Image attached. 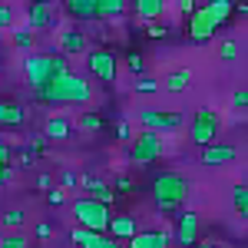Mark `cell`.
Segmentation results:
<instances>
[{
	"instance_id": "74e56055",
	"label": "cell",
	"mask_w": 248,
	"mask_h": 248,
	"mask_svg": "<svg viewBox=\"0 0 248 248\" xmlns=\"http://www.w3.org/2000/svg\"><path fill=\"white\" fill-rule=\"evenodd\" d=\"M232 103L235 106H248V90H238V93L232 96Z\"/></svg>"
},
{
	"instance_id": "d4e9b609",
	"label": "cell",
	"mask_w": 248,
	"mask_h": 248,
	"mask_svg": "<svg viewBox=\"0 0 248 248\" xmlns=\"http://www.w3.org/2000/svg\"><path fill=\"white\" fill-rule=\"evenodd\" d=\"M79 126H83L86 133H99V129H103V116H96V113H83V116H79Z\"/></svg>"
},
{
	"instance_id": "484cf974",
	"label": "cell",
	"mask_w": 248,
	"mask_h": 248,
	"mask_svg": "<svg viewBox=\"0 0 248 248\" xmlns=\"http://www.w3.org/2000/svg\"><path fill=\"white\" fill-rule=\"evenodd\" d=\"M0 248H30V242H27V235H3L0 238Z\"/></svg>"
},
{
	"instance_id": "bcb514c9",
	"label": "cell",
	"mask_w": 248,
	"mask_h": 248,
	"mask_svg": "<svg viewBox=\"0 0 248 248\" xmlns=\"http://www.w3.org/2000/svg\"><path fill=\"white\" fill-rule=\"evenodd\" d=\"M73 248H77V245H73Z\"/></svg>"
},
{
	"instance_id": "30bf717a",
	"label": "cell",
	"mask_w": 248,
	"mask_h": 248,
	"mask_svg": "<svg viewBox=\"0 0 248 248\" xmlns=\"http://www.w3.org/2000/svg\"><path fill=\"white\" fill-rule=\"evenodd\" d=\"M199 212H182L175 222V245L182 248H195L199 245Z\"/></svg>"
},
{
	"instance_id": "f35d334b",
	"label": "cell",
	"mask_w": 248,
	"mask_h": 248,
	"mask_svg": "<svg viewBox=\"0 0 248 248\" xmlns=\"http://www.w3.org/2000/svg\"><path fill=\"white\" fill-rule=\"evenodd\" d=\"M10 175H14V166H7V162H0V186H3V182H7Z\"/></svg>"
},
{
	"instance_id": "f546056e",
	"label": "cell",
	"mask_w": 248,
	"mask_h": 248,
	"mask_svg": "<svg viewBox=\"0 0 248 248\" xmlns=\"http://www.w3.org/2000/svg\"><path fill=\"white\" fill-rule=\"evenodd\" d=\"M10 37H14L17 46H30V43H33V30H30V27H23V30H14Z\"/></svg>"
},
{
	"instance_id": "8d00e7d4",
	"label": "cell",
	"mask_w": 248,
	"mask_h": 248,
	"mask_svg": "<svg viewBox=\"0 0 248 248\" xmlns=\"http://www.w3.org/2000/svg\"><path fill=\"white\" fill-rule=\"evenodd\" d=\"M46 202H50V205H63V202H66V192L63 189H50L46 192Z\"/></svg>"
},
{
	"instance_id": "277c9868",
	"label": "cell",
	"mask_w": 248,
	"mask_h": 248,
	"mask_svg": "<svg viewBox=\"0 0 248 248\" xmlns=\"http://www.w3.org/2000/svg\"><path fill=\"white\" fill-rule=\"evenodd\" d=\"M189 195V179L175 169H166L153 179V202L159 212H179Z\"/></svg>"
},
{
	"instance_id": "2e32d148",
	"label": "cell",
	"mask_w": 248,
	"mask_h": 248,
	"mask_svg": "<svg viewBox=\"0 0 248 248\" xmlns=\"http://www.w3.org/2000/svg\"><path fill=\"white\" fill-rule=\"evenodd\" d=\"M136 14H139V20H146V23H155V20H162V14H166V0H136Z\"/></svg>"
},
{
	"instance_id": "5b68a950",
	"label": "cell",
	"mask_w": 248,
	"mask_h": 248,
	"mask_svg": "<svg viewBox=\"0 0 248 248\" xmlns=\"http://www.w3.org/2000/svg\"><path fill=\"white\" fill-rule=\"evenodd\" d=\"M70 212H73V218H77V229L96 232V235H106V232H109V222H113L109 205H99L90 195L73 199V202H70Z\"/></svg>"
},
{
	"instance_id": "ab89813d",
	"label": "cell",
	"mask_w": 248,
	"mask_h": 248,
	"mask_svg": "<svg viewBox=\"0 0 248 248\" xmlns=\"http://www.w3.org/2000/svg\"><path fill=\"white\" fill-rule=\"evenodd\" d=\"M175 7H179V10H182V14H192V10H195V3H192V0H179V3H175Z\"/></svg>"
},
{
	"instance_id": "9a60e30c",
	"label": "cell",
	"mask_w": 248,
	"mask_h": 248,
	"mask_svg": "<svg viewBox=\"0 0 248 248\" xmlns=\"http://www.w3.org/2000/svg\"><path fill=\"white\" fill-rule=\"evenodd\" d=\"M129 248H169V235L166 232H139L129 238Z\"/></svg>"
},
{
	"instance_id": "8992f818",
	"label": "cell",
	"mask_w": 248,
	"mask_h": 248,
	"mask_svg": "<svg viewBox=\"0 0 248 248\" xmlns=\"http://www.w3.org/2000/svg\"><path fill=\"white\" fill-rule=\"evenodd\" d=\"M218 126H222V119L215 109H199V113L192 116V142L195 146H212V142H218Z\"/></svg>"
},
{
	"instance_id": "3957f363",
	"label": "cell",
	"mask_w": 248,
	"mask_h": 248,
	"mask_svg": "<svg viewBox=\"0 0 248 248\" xmlns=\"http://www.w3.org/2000/svg\"><path fill=\"white\" fill-rule=\"evenodd\" d=\"M23 73H27V83H30V90L40 93V90H46V86H53L57 79H63L70 73V63L63 53H40V57H30L27 60V66H23Z\"/></svg>"
},
{
	"instance_id": "ac0fdd59",
	"label": "cell",
	"mask_w": 248,
	"mask_h": 248,
	"mask_svg": "<svg viewBox=\"0 0 248 248\" xmlns=\"http://www.w3.org/2000/svg\"><path fill=\"white\" fill-rule=\"evenodd\" d=\"M27 119V109L10 103V99H0V126H20Z\"/></svg>"
},
{
	"instance_id": "603a6c76",
	"label": "cell",
	"mask_w": 248,
	"mask_h": 248,
	"mask_svg": "<svg viewBox=\"0 0 248 248\" xmlns=\"http://www.w3.org/2000/svg\"><path fill=\"white\" fill-rule=\"evenodd\" d=\"M232 205H235L238 215H245V218H248V186H245V182H238V186L232 189Z\"/></svg>"
},
{
	"instance_id": "d590c367",
	"label": "cell",
	"mask_w": 248,
	"mask_h": 248,
	"mask_svg": "<svg viewBox=\"0 0 248 248\" xmlns=\"http://www.w3.org/2000/svg\"><path fill=\"white\" fill-rule=\"evenodd\" d=\"M33 162H37V155H33L30 149H27V146H23V149H20V162H17V169H30Z\"/></svg>"
},
{
	"instance_id": "d6a6232c",
	"label": "cell",
	"mask_w": 248,
	"mask_h": 248,
	"mask_svg": "<svg viewBox=\"0 0 248 248\" xmlns=\"http://www.w3.org/2000/svg\"><path fill=\"white\" fill-rule=\"evenodd\" d=\"M126 66H129L133 73H139V77H142V70H146V63H142V53H129V57H126Z\"/></svg>"
},
{
	"instance_id": "d6986e66",
	"label": "cell",
	"mask_w": 248,
	"mask_h": 248,
	"mask_svg": "<svg viewBox=\"0 0 248 248\" xmlns=\"http://www.w3.org/2000/svg\"><path fill=\"white\" fill-rule=\"evenodd\" d=\"M66 10L79 20H96L99 17V0H66Z\"/></svg>"
},
{
	"instance_id": "83f0119b",
	"label": "cell",
	"mask_w": 248,
	"mask_h": 248,
	"mask_svg": "<svg viewBox=\"0 0 248 248\" xmlns=\"http://www.w3.org/2000/svg\"><path fill=\"white\" fill-rule=\"evenodd\" d=\"M155 90H159V79H153V77L136 79V93H155Z\"/></svg>"
},
{
	"instance_id": "52a82bcc",
	"label": "cell",
	"mask_w": 248,
	"mask_h": 248,
	"mask_svg": "<svg viewBox=\"0 0 248 248\" xmlns=\"http://www.w3.org/2000/svg\"><path fill=\"white\" fill-rule=\"evenodd\" d=\"M162 136L159 133H142L133 139V149H129V159H133L136 166H153L155 159L162 155Z\"/></svg>"
},
{
	"instance_id": "e575fe53",
	"label": "cell",
	"mask_w": 248,
	"mask_h": 248,
	"mask_svg": "<svg viewBox=\"0 0 248 248\" xmlns=\"http://www.w3.org/2000/svg\"><path fill=\"white\" fill-rule=\"evenodd\" d=\"M14 23V7H7V3H0V30H7Z\"/></svg>"
},
{
	"instance_id": "5bb4252c",
	"label": "cell",
	"mask_w": 248,
	"mask_h": 248,
	"mask_svg": "<svg viewBox=\"0 0 248 248\" xmlns=\"http://www.w3.org/2000/svg\"><path fill=\"white\" fill-rule=\"evenodd\" d=\"M70 133H73V123H70V119H63V116H50V119H46V126H43V136H46V139H53V142L70 139Z\"/></svg>"
},
{
	"instance_id": "f6af8a7d",
	"label": "cell",
	"mask_w": 248,
	"mask_h": 248,
	"mask_svg": "<svg viewBox=\"0 0 248 248\" xmlns=\"http://www.w3.org/2000/svg\"><path fill=\"white\" fill-rule=\"evenodd\" d=\"M245 186H248V172H245Z\"/></svg>"
},
{
	"instance_id": "e0dca14e",
	"label": "cell",
	"mask_w": 248,
	"mask_h": 248,
	"mask_svg": "<svg viewBox=\"0 0 248 248\" xmlns=\"http://www.w3.org/2000/svg\"><path fill=\"white\" fill-rule=\"evenodd\" d=\"M109 235L113 238H133V235H139V229H136V218L133 215H116L113 222H109Z\"/></svg>"
},
{
	"instance_id": "1f68e13d",
	"label": "cell",
	"mask_w": 248,
	"mask_h": 248,
	"mask_svg": "<svg viewBox=\"0 0 248 248\" xmlns=\"http://www.w3.org/2000/svg\"><path fill=\"white\" fill-rule=\"evenodd\" d=\"M146 33H149V37H155V40H162V37H169V27H166L162 20H155V23H149V27H146Z\"/></svg>"
},
{
	"instance_id": "4fadbf2b",
	"label": "cell",
	"mask_w": 248,
	"mask_h": 248,
	"mask_svg": "<svg viewBox=\"0 0 248 248\" xmlns=\"http://www.w3.org/2000/svg\"><path fill=\"white\" fill-rule=\"evenodd\" d=\"M235 159V146H225V142H212L202 149V162L205 166H229Z\"/></svg>"
},
{
	"instance_id": "ba28073f",
	"label": "cell",
	"mask_w": 248,
	"mask_h": 248,
	"mask_svg": "<svg viewBox=\"0 0 248 248\" xmlns=\"http://www.w3.org/2000/svg\"><path fill=\"white\" fill-rule=\"evenodd\" d=\"M86 60H90V73H93L99 83H113L116 79V50L99 46V50H93Z\"/></svg>"
},
{
	"instance_id": "8fae6325",
	"label": "cell",
	"mask_w": 248,
	"mask_h": 248,
	"mask_svg": "<svg viewBox=\"0 0 248 248\" xmlns=\"http://www.w3.org/2000/svg\"><path fill=\"white\" fill-rule=\"evenodd\" d=\"M70 242L77 248H119V242L106 238V235H96V232H86V229H73L70 232Z\"/></svg>"
},
{
	"instance_id": "9c48e42d",
	"label": "cell",
	"mask_w": 248,
	"mask_h": 248,
	"mask_svg": "<svg viewBox=\"0 0 248 248\" xmlns=\"http://www.w3.org/2000/svg\"><path fill=\"white\" fill-rule=\"evenodd\" d=\"M139 123L146 126V133H172V129L182 123V116L179 113H162V109H142V113H139Z\"/></svg>"
},
{
	"instance_id": "6da1fadb",
	"label": "cell",
	"mask_w": 248,
	"mask_h": 248,
	"mask_svg": "<svg viewBox=\"0 0 248 248\" xmlns=\"http://www.w3.org/2000/svg\"><path fill=\"white\" fill-rule=\"evenodd\" d=\"M235 3L232 0H212V3H202L189 14V37L192 43H205V40L215 37V30L232 17Z\"/></svg>"
},
{
	"instance_id": "ffe728a7",
	"label": "cell",
	"mask_w": 248,
	"mask_h": 248,
	"mask_svg": "<svg viewBox=\"0 0 248 248\" xmlns=\"http://www.w3.org/2000/svg\"><path fill=\"white\" fill-rule=\"evenodd\" d=\"M50 23H53L50 7H46V3H30V10H27V27H30V30H40V27H50Z\"/></svg>"
},
{
	"instance_id": "cb8c5ba5",
	"label": "cell",
	"mask_w": 248,
	"mask_h": 248,
	"mask_svg": "<svg viewBox=\"0 0 248 248\" xmlns=\"http://www.w3.org/2000/svg\"><path fill=\"white\" fill-rule=\"evenodd\" d=\"M126 10V0H99V17H119Z\"/></svg>"
},
{
	"instance_id": "4316f807",
	"label": "cell",
	"mask_w": 248,
	"mask_h": 248,
	"mask_svg": "<svg viewBox=\"0 0 248 248\" xmlns=\"http://www.w3.org/2000/svg\"><path fill=\"white\" fill-rule=\"evenodd\" d=\"M113 192H116V195H129V192H136V182H133V179H126V175H119V179L113 182Z\"/></svg>"
},
{
	"instance_id": "7bdbcfd3",
	"label": "cell",
	"mask_w": 248,
	"mask_h": 248,
	"mask_svg": "<svg viewBox=\"0 0 248 248\" xmlns=\"http://www.w3.org/2000/svg\"><path fill=\"white\" fill-rule=\"evenodd\" d=\"M37 186H40V189H46V192H50V175H40V179H37Z\"/></svg>"
},
{
	"instance_id": "ee69618b",
	"label": "cell",
	"mask_w": 248,
	"mask_h": 248,
	"mask_svg": "<svg viewBox=\"0 0 248 248\" xmlns=\"http://www.w3.org/2000/svg\"><path fill=\"white\" fill-rule=\"evenodd\" d=\"M195 248H212V245H209V242H205V245H195Z\"/></svg>"
},
{
	"instance_id": "44dd1931",
	"label": "cell",
	"mask_w": 248,
	"mask_h": 248,
	"mask_svg": "<svg viewBox=\"0 0 248 248\" xmlns=\"http://www.w3.org/2000/svg\"><path fill=\"white\" fill-rule=\"evenodd\" d=\"M86 50V33L79 30H63L60 33V53H79Z\"/></svg>"
},
{
	"instance_id": "f1b7e54d",
	"label": "cell",
	"mask_w": 248,
	"mask_h": 248,
	"mask_svg": "<svg viewBox=\"0 0 248 248\" xmlns=\"http://www.w3.org/2000/svg\"><path fill=\"white\" fill-rule=\"evenodd\" d=\"M23 218H27V212H23V209H10L7 215H3V225L17 229V225H23Z\"/></svg>"
},
{
	"instance_id": "836d02e7",
	"label": "cell",
	"mask_w": 248,
	"mask_h": 248,
	"mask_svg": "<svg viewBox=\"0 0 248 248\" xmlns=\"http://www.w3.org/2000/svg\"><path fill=\"white\" fill-rule=\"evenodd\" d=\"M33 155H40V153H46V136H30V146H27Z\"/></svg>"
},
{
	"instance_id": "b9f144b4",
	"label": "cell",
	"mask_w": 248,
	"mask_h": 248,
	"mask_svg": "<svg viewBox=\"0 0 248 248\" xmlns=\"http://www.w3.org/2000/svg\"><path fill=\"white\" fill-rule=\"evenodd\" d=\"M116 133H119V139H129V129H126V123H119V126H116Z\"/></svg>"
},
{
	"instance_id": "7c38bea8",
	"label": "cell",
	"mask_w": 248,
	"mask_h": 248,
	"mask_svg": "<svg viewBox=\"0 0 248 248\" xmlns=\"http://www.w3.org/2000/svg\"><path fill=\"white\" fill-rule=\"evenodd\" d=\"M79 186H86V192H90L93 202H99V205H113V199H116L113 186H106V182H99V179H90V175H79Z\"/></svg>"
},
{
	"instance_id": "7402d4cb",
	"label": "cell",
	"mask_w": 248,
	"mask_h": 248,
	"mask_svg": "<svg viewBox=\"0 0 248 248\" xmlns=\"http://www.w3.org/2000/svg\"><path fill=\"white\" fill-rule=\"evenodd\" d=\"M189 83H192L189 70H172L169 77H166V90L169 93H182V90H189Z\"/></svg>"
},
{
	"instance_id": "7a4b0ae2",
	"label": "cell",
	"mask_w": 248,
	"mask_h": 248,
	"mask_svg": "<svg viewBox=\"0 0 248 248\" xmlns=\"http://www.w3.org/2000/svg\"><path fill=\"white\" fill-rule=\"evenodd\" d=\"M37 99L46 103V106H79V103H90L93 99V86L86 83V77H79V73H66L53 86L40 90Z\"/></svg>"
},
{
	"instance_id": "60d3db41",
	"label": "cell",
	"mask_w": 248,
	"mask_h": 248,
	"mask_svg": "<svg viewBox=\"0 0 248 248\" xmlns=\"http://www.w3.org/2000/svg\"><path fill=\"white\" fill-rule=\"evenodd\" d=\"M50 235V222H40L37 225V238H46Z\"/></svg>"
},
{
	"instance_id": "4dcf8cb0",
	"label": "cell",
	"mask_w": 248,
	"mask_h": 248,
	"mask_svg": "<svg viewBox=\"0 0 248 248\" xmlns=\"http://www.w3.org/2000/svg\"><path fill=\"white\" fill-rule=\"evenodd\" d=\"M218 57L222 60H238V43H235V40H225V43L218 46Z\"/></svg>"
}]
</instances>
